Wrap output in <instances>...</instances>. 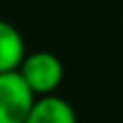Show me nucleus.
<instances>
[{"label": "nucleus", "mask_w": 123, "mask_h": 123, "mask_svg": "<svg viewBox=\"0 0 123 123\" xmlns=\"http://www.w3.org/2000/svg\"><path fill=\"white\" fill-rule=\"evenodd\" d=\"M25 123H78V116L68 100L53 93V96L37 98Z\"/></svg>", "instance_id": "nucleus-4"}, {"label": "nucleus", "mask_w": 123, "mask_h": 123, "mask_svg": "<svg viewBox=\"0 0 123 123\" xmlns=\"http://www.w3.org/2000/svg\"><path fill=\"white\" fill-rule=\"evenodd\" d=\"M37 96L18 71L0 73V123H25Z\"/></svg>", "instance_id": "nucleus-2"}, {"label": "nucleus", "mask_w": 123, "mask_h": 123, "mask_svg": "<svg viewBox=\"0 0 123 123\" xmlns=\"http://www.w3.org/2000/svg\"><path fill=\"white\" fill-rule=\"evenodd\" d=\"M27 53H25L23 34L18 32L14 23L0 18V73L18 71Z\"/></svg>", "instance_id": "nucleus-3"}, {"label": "nucleus", "mask_w": 123, "mask_h": 123, "mask_svg": "<svg viewBox=\"0 0 123 123\" xmlns=\"http://www.w3.org/2000/svg\"><path fill=\"white\" fill-rule=\"evenodd\" d=\"M18 73L23 75V80L34 91L37 98L53 96L64 80V64L57 55L48 53V50H37L23 59Z\"/></svg>", "instance_id": "nucleus-1"}]
</instances>
